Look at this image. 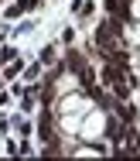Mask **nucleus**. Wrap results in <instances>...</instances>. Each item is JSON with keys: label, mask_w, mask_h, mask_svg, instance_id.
Segmentation results:
<instances>
[{"label": "nucleus", "mask_w": 140, "mask_h": 161, "mask_svg": "<svg viewBox=\"0 0 140 161\" xmlns=\"http://www.w3.org/2000/svg\"><path fill=\"white\" fill-rule=\"evenodd\" d=\"M34 7H38V0H17L14 7H7V14H3V17H7V21H14V17H21V14L34 10Z\"/></svg>", "instance_id": "obj_1"}]
</instances>
